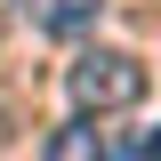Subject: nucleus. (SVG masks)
Listing matches in <instances>:
<instances>
[{"label":"nucleus","mask_w":161,"mask_h":161,"mask_svg":"<svg viewBox=\"0 0 161 161\" xmlns=\"http://www.w3.org/2000/svg\"><path fill=\"white\" fill-rule=\"evenodd\" d=\"M64 89H73V105L89 121H105V113H129V105L145 97V64L129 57V48H80L73 73H64Z\"/></svg>","instance_id":"f257e3e1"},{"label":"nucleus","mask_w":161,"mask_h":161,"mask_svg":"<svg viewBox=\"0 0 161 161\" xmlns=\"http://www.w3.org/2000/svg\"><path fill=\"white\" fill-rule=\"evenodd\" d=\"M16 8L32 16V32H48V40H80L89 24H97L105 0H16Z\"/></svg>","instance_id":"f03ea898"},{"label":"nucleus","mask_w":161,"mask_h":161,"mask_svg":"<svg viewBox=\"0 0 161 161\" xmlns=\"http://www.w3.org/2000/svg\"><path fill=\"white\" fill-rule=\"evenodd\" d=\"M48 161H113V145H105V129L89 113H73L64 129H48Z\"/></svg>","instance_id":"7ed1b4c3"},{"label":"nucleus","mask_w":161,"mask_h":161,"mask_svg":"<svg viewBox=\"0 0 161 161\" xmlns=\"http://www.w3.org/2000/svg\"><path fill=\"white\" fill-rule=\"evenodd\" d=\"M129 161H161V129H145V137H137V153H129Z\"/></svg>","instance_id":"20e7f679"},{"label":"nucleus","mask_w":161,"mask_h":161,"mask_svg":"<svg viewBox=\"0 0 161 161\" xmlns=\"http://www.w3.org/2000/svg\"><path fill=\"white\" fill-rule=\"evenodd\" d=\"M8 8H16V0H0V24H8Z\"/></svg>","instance_id":"39448f33"}]
</instances>
